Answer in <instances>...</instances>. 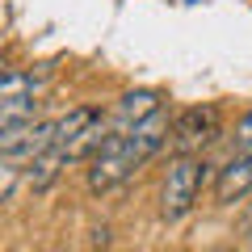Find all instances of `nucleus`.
Returning a JSON list of instances; mask_svg holds the SVG:
<instances>
[{
    "mask_svg": "<svg viewBox=\"0 0 252 252\" xmlns=\"http://www.w3.org/2000/svg\"><path fill=\"white\" fill-rule=\"evenodd\" d=\"M168 139H172V126H168V118H164V109L152 114L147 122L130 126V130H109L105 143H101L97 152H93V160H89V189L93 193H105V189L122 185V181L135 177L152 156H160Z\"/></svg>",
    "mask_w": 252,
    "mask_h": 252,
    "instance_id": "obj_1",
    "label": "nucleus"
},
{
    "mask_svg": "<svg viewBox=\"0 0 252 252\" xmlns=\"http://www.w3.org/2000/svg\"><path fill=\"white\" fill-rule=\"evenodd\" d=\"M206 185V160L202 156H172L160 181V219L181 223L198 206V193Z\"/></svg>",
    "mask_w": 252,
    "mask_h": 252,
    "instance_id": "obj_2",
    "label": "nucleus"
},
{
    "mask_svg": "<svg viewBox=\"0 0 252 252\" xmlns=\"http://www.w3.org/2000/svg\"><path fill=\"white\" fill-rule=\"evenodd\" d=\"M51 147H55V122H17L0 130V156L26 164V168Z\"/></svg>",
    "mask_w": 252,
    "mask_h": 252,
    "instance_id": "obj_3",
    "label": "nucleus"
},
{
    "mask_svg": "<svg viewBox=\"0 0 252 252\" xmlns=\"http://www.w3.org/2000/svg\"><path fill=\"white\" fill-rule=\"evenodd\" d=\"M210 139H219V105H193L172 122L177 156H198V147H206Z\"/></svg>",
    "mask_w": 252,
    "mask_h": 252,
    "instance_id": "obj_4",
    "label": "nucleus"
},
{
    "mask_svg": "<svg viewBox=\"0 0 252 252\" xmlns=\"http://www.w3.org/2000/svg\"><path fill=\"white\" fill-rule=\"evenodd\" d=\"M164 109V97L156 89H135V93H122L114 105V114H109V130H130V126L147 122L152 114H160Z\"/></svg>",
    "mask_w": 252,
    "mask_h": 252,
    "instance_id": "obj_5",
    "label": "nucleus"
},
{
    "mask_svg": "<svg viewBox=\"0 0 252 252\" xmlns=\"http://www.w3.org/2000/svg\"><path fill=\"white\" fill-rule=\"evenodd\" d=\"M252 193V156H231V160L219 168V181H215V198L223 206H235Z\"/></svg>",
    "mask_w": 252,
    "mask_h": 252,
    "instance_id": "obj_6",
    "label": "nucleus"
},
{
    "mask_svg": "<svg viewBox=\"0 0 252 252\" xmlns=\"http://www.w3.org/2000/svg\"><path fill=\"white\" fill-rule=\"evenodd\" d=\"M97 118H101L97 105H76V109H67L63 118H55V147L67 152V147L89 130V122H97Z\"/></svg>",
    "mask_w": 252,
    "mask_h": 252,
    "instance_id": "obj_7",
    "label": "nucleus"
},
{
    "mask_svg": "<svg viewBox=\"0 0 252 252\" xmlns=\"http://www.w3.org/2000/svg\"><path fill=\"white\" fill-rule=\"evenodd\" d=\"M67 164H72V160H67V152L51 147V152H42V156H38V160L26 168V185L34 189V193H42V189H51L55 181H59V172L67 168Z\"/></svg>",
    "mask_w": 252,
    "mask_h": 252,
    "instance_id": "obj_8",
    "label": "nucleus"
},
{
    "mask_svg": "<svg viewBox=\"0 0 252 252\" xmlns=\"http://www.w3.org/2000/svg\"><path fill=\"white\" fill-rule=\"evenodd\" d=\"M34 89H38V80L30 72H0V114L34 101Z\"/></svg>",
    "mask_w": 252,
    "mask_h": 252,
    "instance_id": "obj_9",
    "label": "nucleus"
},
{
    "mask_svg": "<svg viewBox=\"0 0 252 252\" xmlns=\"http://www.w3.org/2000/svg\"><path fill=\"white\" fill-rule=\"evenodd\" d=\"M26 185V164L0 156V202H13V193Z\"/></svg>",
    "mask_w": 252,
    "mask_h": 252,
    "instance_id": "obj_10",
    "label": "nucleus"
},
{
    "mask_svg": "<svg viewBox=\"0 0 252 252\" xmlns=\"http://www.w3.org/2000/svg\"><path fill=\"white\" fill-rule=\"evenodd\" d=\"M235 143H240L244 156H252V109H244L240 122H235Z\"/></svg>",
    "mask_w": 252,
    "mask_h": 252,
    "instance_id": "obj_11",
    "label": "nucleus"
}]
</instances>
